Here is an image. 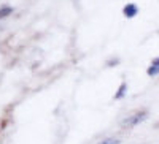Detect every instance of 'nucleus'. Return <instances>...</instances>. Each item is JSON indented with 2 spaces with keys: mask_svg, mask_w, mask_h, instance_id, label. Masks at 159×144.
Here are the masks:
<instances>
[{
  "mask_svg": "<svg viewBox=\"0 0 159 144\" xmlns=\"http://www.w3.org/2000/svg\"><path fill=\"white\" fill-rule=\"evenodd\" d=\"M118 62H119L118 59H115V60H110V62H108V67H113V65H118Z\"/></svg>",
  "mask_w": 159,
  "mask_h": 144,
  "instance_id": "7",
  "label": "nucleus"
},
{
  "mask_svg": "<svg viewBox=\"0 0 159 144\" xmlns=\"http://www.w3.org/2000/svg\"><path fill=\"white\" fill-rule=\"evenodd\" d=\"M147 74H148V76H151V78L159 74V56H157V57H154V59L151 60L150 67L147 68Z\"/></svg>",
  "mask_w": 159,
  "mask_h": 144,
  "instance_id": "3",
  "label": "nucleus"
},
{
  "mask_svg": "<svg viewBox=\"0 0 159 144\" xmlns=\"http://www.w3.org/2000/svg\"><path fill=\"white\" fill-rule=\"evenodd\" d=\"M121 141L116 139V138H107V139H102L99 144H119Z\"/></svg>",
  "mask_w": 159,
  "mask_h": 144,
  "instance_id": "5",
  "label": "nucleus"
},
{
  "mask_svg": "<svg viewBox=\"0 0 159 144\" xmlns=\"http://www.w3.org/2000/svg\"><path fill=\"white\" fill-rule=\"evenodd\" d=\"M147 117H148V112L147 111H137L134 114H130L129 117H126V119L121 122V125L124 128H134L139 124H142L143 121H147Z\"/></svg>",
  "mask_w": 159,
  "mask_h": 144,
  "instance_id": "1",
  "label": "nucleus"
},
{
  "mask_svg": "<svg viewBox=\"0 0 159 144\" xmlns=\"http://www.w3.org/2000/svg\"><path fill=\"white\" fill-rule=\"evenodd\" d=\"M11 11H13V10H11L10 6H3V8H0V19L5 18V16H8Z\"/></svg>",
  "mask_w": 159,
  "mask_h": 144,
  "instance_id": "6",
  "label": "nucleus"
},
{
  "mask_svg": "<svg viewBox=\"0 0 159 144\" xmlns=\"http://www.w3.org/2000/svg\"><path fill=\"white\" fill-rule=\"evenodd\" d=\"M126 92H127V84H126V83H121V86H119V89H118V92L115 94V100H121V98H124Z\"/></svg>",
  "mask_w": 159,
  "mask_h": 144,
  "instance_id": "4",
  "label": "nucleus"
},
{
  "mask_svg": "<svg viewBox=\"0 0 159 144\" xmlns=\"http://www.w3.org/2000/svg\"><path fill=\"white\" fill-rule=\"evenodd\" d=\"M137 13H139V6H137L135 3H127V5H124V8H123V15H124L126 18H135Z\"/></svg>",
  "mask_w": 159,
  "mask_h": 144,
  "instance_id": "2",
  "label": "nucleus"
}]
</instances>
